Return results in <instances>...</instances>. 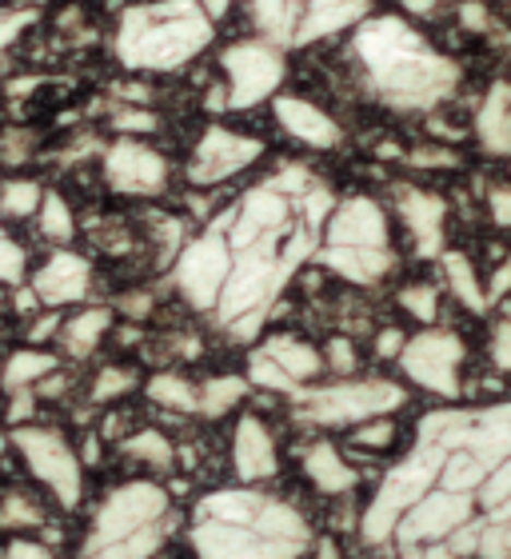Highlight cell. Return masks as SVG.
I'll list each match as a JSON object with an SVG mask.
<instances>
[{"mask_svg": "<svg viewBox=\"0 0 511 559\" xmlns=\"http://www.w3.org/2000/svg\"><path fill=\"white\" fill-rule=\"evenodd\" d=\"M332 209L336 197L320 176L284 164L188 240L173 269L176 288L228 340H255L292 276L320 252Z\"/></svg>", "mask_w": 511, "mask_h": 559, "instance_id": "1", "label": "cell"}, {"mask_svg": "<svg viewBox=\"0 0 511 559\" xmlns=\"http://www.w3.org/2000/svg\"><path fill=\"white\" fill-rule=\"evenodd\" d=\"M188 544L197 559H300L312 551V527L288 500L221 488L192 508Z\"/></svg>", "mask_w": 511, "mask_h": 559, "instance_id": "2", "label": "cell"}, {"mask_svg": "<svg viewBox=\"0 0 511 559\" xmlns=\"http://www.w3.org/2000/svg\"><path fill=\"white\" fill-rule=\"evenodd\" d=\"M173 524L168 491L152 479H128L96 503L76 559H156Z\"/></svg>", "mask_w": 511, "mask_h": 559, "instance_id": "3", "label": "cell"}, {"mask_svg": "<svg viewBox=\"0 0 511 559\" xmlns=\"http://www.w3.org/2000/svg\"><path fill=\"white\" fill-rule=\"evenodd\" d=\"M212 40V21L197 0H161L124 12L117 52L124 69H180Z\"/></svg>", "mask_w": 511, "mask_h": 559, "instance_id": "4", "label": "cell"}, {"mask_svg": "<svg viewBox=\"0 0 511 559\" xmlns=\"http://www.w3.org/2000/svg\"><path fill=\"white\" fill-rule=\"evenodd\" d=\"M316 260L328 272L352 280V284H376L392 272V240H388V216L376 200L352 197L332 209L324 224V240Z\"/></svg>", "mask_w": 511, "mask_h": 559, "instance_id": "5", "label": "cell"}, {"mask_svg": "<svg viewBox=\"0 0 511 559\" xmlns=\"http://www.w3.org/2000/svg\"><path fill=\"white\" fill-rule=\"evenodd\" d=\"M407 404L395 380H340V384H304L292 396V412L308 428H356L364 419L392 416Z\"/></svg>", "mask_w": 511, "mask_h": 559, "instance_id": "6", "label": "cell"}, {"mask_svg": "<svg viewBox=\"0 0 511 559\" xmlns=\"http://www.w3.org/2000/svg\"><path fill=\"white\" fill-rule=\"evenodd\" d=\"M368 0H248L252 24L272 45L296 48L356 21Z\"/></svg>", "mask_w": 511, "mask_h": 559, "instance_id": "7", "label": "cell"}, {"mask_svg": "<svg viewBox=\"0 0 511 559\" xmlns=\"http://www.w3.org/2000/svg\"><path fill=\"white\" fill-rule=\"evenodd\" d=\"M12 448L21 452L24 467L40 479L64 512L81 508L84 500V464L76 448H72L57 428H40V424H21L12 428Z\"/></svg>", "mask_w": 511, "mask_h": 559, "instance_id": "8", "label": "cell"}, {"mask_svg": "<svg viewBox=\"0 0 511 559\" xmlns=\"http://www.w3.org/2000/svg\"><path fill=\"white\" fill-rule=\"evenodd\" d=\"M464 360V340L448 332V328H428V332L407 340L404 352H400V368H404L407 380L440 400H460V392H464V380H460Z\"/></svg>", "mask_w": 511, "mask_h": 559, "instance_id": "9", "label": "cell"}, {"mask_svg": "<svg viewBox=\"0 0 511 559\" xmlns=\"http://www.w3.org/2000/svg\"><path fill=\"white\" fill-rule=\"evenodd\" d=\"M224 76H228V93H224V108H252L255 100L276 93L284 64L272 45H233L224 52Z\"/></svg>", "mask_w": 511, "mask_h": 559, "instance_id": "10", "label": "cell"}, {"mask_svg": "<svg viewBox=\"0 0 511 559\" xmlns=\"http://www.w3.org/2000/svg\"><path fill=\"white\" fill-rule=\"evenodd\" d=\"M264 156V144L255 136H240V132L228 129H209L200 136L192 160H188V180L200 188L221 185L228 176L245 173L248 164H255Z\"/></svg>", "mask_w": 511, "mask_h": 559, "instance_id": "11", "label": "cell"}, {"mask_svg": "<svg viewBox=\"0 0 511 559\" xmlns=\"http://www.w3.org/2000/svg\"><path fill=\"white\" fill-rule=\"evenodd\" d=\"M105 180L120 197H156L168 185V160L140 140H117L105 152Z\"/></svg>", "mask_w": 511, "mask_h": 559, "instance_id": "12", "label": "cell"}, {"mask_svg": "<svg viewBox=\"0 0 511 559\" xmlns=\"http://www.w3.org/2000/svg\"><path fill=\"white\" fill-rule=\"evenodd\" d=\"M395 209H400V221H404L412 245H416V257L431 260L443 252V221H448V204L436 192H424V188L400 185L395 188Z\"/></svg>", "mask_w": 511, "mask_h": 559, "instance_id": "13", "label": "cell"}, {"mask_svg": "<svg viewBox=\"0 0 511 559\" xmlns=\"http://www.w3.org/2000/svg\"><path fill=\"white\" fill-rule=\"evenodd\" d=\"M88 284H93V269H88V260L76 257V252H64V248L52 252V257H48L33 276L36 300L48 304V308L84 300V296H88Z\"/></svg>", "mask_w": 511, "mask_h": 559, "instance_id": "14", "label": "cell"}, {"mask_svg": "<svg viewBox=\"0 0 511 559\" xmlns=\"http://www.w3.org/2000/svg\"><path fill=\"white\" fill-rule=\"evenodd\" d=\"M233 464L236 476L245 484H264L280 472V455H276V440L260 416H245L236 424L233 436Z\"/></svg>", "mask_w": 511, "mask_h": 559, "instance_id": "15", "label": "cell"}, {"mask_svg": "<svg viewBox=\"0 0 511 559\" xmlns=\"http://www.w3.org/2000/svg\"><path fill=\"white\" fill-rule=\"evenodd\" d=\"M304 476L320 496H352L360 488V472L344 460V452L332 440H316L304 452Z\"/></svg>", "mask_w": 511, "mask_h": 559, "instance_id": "16", "label": "cell"}, {"mask_svg": "<svg viewBox=\"0 0 511 559\" xmlns=\"http://www.w3.org/2000/svg\"><path fill=\"white\" fill-rule=\"evenodd\" d=\"M276 120L284 124V132L312 148H336L340 144V124L328 112H320L316 105L300 100V96H276Z\"/></svg>", "mask_w": 511, "mask_h": 559, "instance_id": "17", "label": "cell"}, {"mask_svg": "<svg viewBox=\"0 0 511 559\" xmlns=\"http://www.w3.org/2000/svg\"><path fill=\"white\" fill-rule=\"evenodd\" d=\"M260 352L276 364L280 372L292 376L300 388L312 384L316 376H320V368H324V356H320L312 344H304V340H296V336H268L264 344H260Z\"/></svg>", "mask_w": 511, "mask_h": 559, "instance_id": "18", "label": "cell"}, {"mask_svg": "<svg viewBox=\"0 0 511 559\" xmlns=\"http://www.w3.org/2000/svg\"><path fill=\"white\" fill-rule=\"evenodd\" d=\"M108 328H112V308H84V312H76L72 320L60 324L57 336H60V344H64L69 356L84 360L88 352H96V344L105 340Z\"/></svg>", "mask_w": 511, "mask_h": 559, "instance_id": "19", "label": "cell"}, {"mask_svg": "<svg viewBox=\"0 0 511 559\" xmlns=\"http://www.w3.org/2000/svg\"><path fill=\"white\" fill-rule=\"evenodd\" d=\"M479 140L484 148L496 152V156H511V88L508 84H496L488 96V105L479 108Z\"/></svg>", "mask_w": 511, "mask_h": 559, "instance_id": "20", "label": "cell"}, {"mask_svg": "<svg viewBox=\"0 0 511 559\" xmlns=\"http://www.w3.org/2000/svg\"><path fill=\"white\" fill-rule=\"evenodd\" d=\"M440 269L452 296L464 304L467 312H488V292H484V280H479L472 257H464V252H440Z\"/></svg>", "mask_w": 511, "mask_h": 559, "instance_id": "21", "label": "cell"}, {"mask_svg": "<svg viewBox=\"0 0 511 559\" xmlns=\"http://www.w3.org/2000/svg\"><path fill=\"white\" fill-rule=\"evenodd\" d=\"M60 368V360L52 352H40V348H21L12 352L9 364H4V372H0V384L9 388V392H24V388H36L45 376H52Z\"/></svg>", "mask_w": 511, "mask_h": 559, "instance_id": "22", "label": "cell"}, {"mask_svg": "<svg viewBox=\"0 0 511 559\" xmlns=\"http://www.w3.org/2000/svg\"><path fill=\"white\" fill-rule=\"evenodd\" d=\"M144 392H148L152 404H161V408H168V412H180V416L200 412V388H192L185 376H176V372L152 376L148 384H144Z\"/></svg>", "mask_w": 511, "mask_h": 559, "instance_id": "23", "label": "cell"}, {"mask_svg": "<svg viewBox=\"0 0 511 559\" xmlns=\"http://www.w3.org/2000/svg\"><path fill=\"white\" fill-rule=\"evenodd\" d=\"M248 396V380L245 376H212L200 384V416H224V412H233L240 400Z\"/></svg>", "mask_w": 511, "mask_h": 559, "instance_id": "24", "label": "cell"}, {"mask_svg": "<svg viewBox=\"0 0 511 559\" xmlns=\"http://www.w3.org/2000/svg\"><path fill=\"white\" fill-rule=\"evenodd\" d=\"M120 452H124L128 460H136V464L161 467V472H168V467H173V460H176L173 440H168L164 431H156V428H144V431H136V436H128V440L120 443Z\"/></svg>", "mask_w": 511, "mask_h": 559, "instance_id": "25", "label": "cell"}, {"mask_svg": "<svg viewBox=\"0 0 511 559\" xmlns=\"http://www.w3.org/2000/svg\"><path fill=\"white\" fill-rule=\"evenodd\" d=\"M40 200H45V188L36 180H4L0 185V216L24 221V216H33L40 209Z\"/></svg>", "mask_w": 511, "mask_h": 559, "instance_id": "26", "label": "cell"}, {"mask_svg": "<svg viewBox=\"0 0 511 559\" xmlns=\"http://www.w3.org/2000/svg\"><path fill=\"white\" fill-rule=\"evenodd\" d=\"M36 216H40V233H45L48 240H57V245H69L72 236H76V216H72V209L64 204L60 192H45Z\"/></svg>", "mask_w": 511, "mask_h": 559, "instance_id": "27", "label": "cell"}, {"mask_svg": "<svg viewBox=\"0 0 511 559\" xmlns=\"http://www.w3.org/2000/svg\"><path fill=\"white\" fill-rule=\"evenodd\" d=\"M45 524V508L28 496V491H9L0 500V527L16 532V527H40Z\"/></svg>", "mask_w": 511, "mask_h": 559, "instance_id": "28", "label": "cell"}, {"mask_svg": "<svg viewBox=\"0 0 511 559\" xmlns=\"http://www.w3.org/2000/svg\"><path fill=\"white\" fill-rule=\"evenodd\" d=\"M395 440H400V428L392 416L364 419L352 428V448H360V452H388V448H395Z\"/></svg>", "mask_w": 511, "mask_h": 559, "instance_id": "29", "label": "cell"}, {"mask_svg": "<svg viewBox=\"0 0 511 559\" xmlns=\"http://www.w3.org/2000/svg\"><path fill=\"white\" fill-rule=\"evenodd\" d=\"M400 308H404L416 324H436V316H440V292L431 288V284H407V288H400Z\"/></svg>", "mask_w": 511, "mask_h": 559, "instance_id": "30", "label": "cell"}, {"mask_svg": "<svg viewBox=\"0 0 511 559\" xmlns=\"http://www.w3.org/2000/svg\"><path fill=\"white\" fill-rule=\"evenodd\" d=\"M248 384L264 388V392H288V396H296V392H300V384H296L292 376L280 372L276 364L268 360V356L260 348H255L252 356H248Z\"/></svg>", "mask_w": 511, "mask_h": 559, "instance_id": "31", "label": "cell"}, {"mask_svg": "<svg viewBox=\"0 0 511 559\" xmlns=\"http://www.w3.org/2000/svg\"><path fill=\"white\" fill-rule=\"evenodd\" d=\"M136 388V376L128 372V368H117V364H108V368H100L93 380V400L96 404H112V400L128 396Z\"/></svg>", "mask_w": 511, "mask_h": 559, "instance_id": "32", "label": "cell"}, {"mask_svg": "<svg viewBox=\"0 0 511 559\" xmlns=\"http://www.w3.org/2000/svg\"><path fill=\"white\" fill-rule=\"evenodd\" d=\"M356 364H360V356H356V344H352L348 336H332L324 348V368H332V372L340 376H352L356 372Z\"/></svg>", "mask_w": 511, "mask_h": 559, "instance_id": "33", "label": "cell"}, {"mask_svg": "<svg viewBox=\"0 0 511 559\" xmlns=\"http://www.w3.org/2000/svg\"><path fill=\"white\" fill-rule=\"evenodd\" d=\"M0 280L4 284H21L24 280V248L0 228Z\"/></svg>", "mask_w": 511, "mask_h": 559, "instance_id": "34", "label": "cell"}, {"mask_svg": "<svg viewBox=\"0 0 511 559\" xmlns=\"http://www.w3.org/2000/svg\"><path fill=\"white\" fill-rule=\"evenodd\" d=\"M112 129L120 136H136V132H156L161 120H156V112H144V108H120V112H112Z\"/></svg>", "mask_w": 511, "mask_h": 559, "instance_id": "35", "label": "cell"}, {"mask_svg": "<svg viewBox=\"0 0 511 559\" xmlns=\"http://www.w3.org/2000/svg\"><path fill=\"white\" fill-rule=\"evenodd\" d=\"M28 156H33V136L28 132H4V140H0V160L24 164Z\"/></svg>", "mask_w": 511, "mask_h": 559, "instance_id": "36", "label": "cell"}, {"mask_svg": "<svg viewBox=\"0 0 511 559\" xmlns=\"http://www.w3.org/2000/svg\"><path fill=\"white\" fill-rule=\"evenodd\" d=\"M407 164H416V168H455L460 156L452 148H416L407 152Z\"/></svg>", "mask_w": 511, "mask_h": 559, "instance_id": "37", "label": "cell"}, {"mask_svg": "<svg viewBox=\"0 0 511 559\" xmlns=\"http://www.w3.org/2000/svg\"><path fill=\"white\" fill-rule=\"evenodd\" d=\"M488 212H491V221H496V228H511V185L491 188Z\"/></svg>", "mask_w": 511, "mask_h": 559, "instance_id": "38", "label": "cell"}, {"mask_svg": "<svg viewBox=\"0 0 511 559\" xmlns=\"http://www.w3.org/2000/svg\"><path fill=\"white\" fill-rule=\"evenodd\" d=\"M33 408H36V392L24 388V392H12V408H9V424L21 428V424H33Z\"/></svg>", "mask_w": 511, "mask_h": 559, "instance_id": "39", "label": "cell"}, {"mask_svg": "<svg viewBox=\"0 0 511 559\" xmlns=\"http://www.w3.org/2000/svg\"><path fill=\"white\" fill-rule=\"evenodd\" d=\"M404 344H407V336L400 328H383L380 336H376V356H380V360H400Z\"/></svg>", "mask_w": 511, "mask_h": 559, "instance_id": "40", "label": "cell"}, {"mask_svg": "<svg viewBox=\"0 0 511 559\" xmlns=\"http://www.w3.org/2000/svg\"><path fill=\"white\" fill-rule=\"evenodd\" d=\"M484 292H488V304L503 300L511 292V257H503L500 264H496V272H491V280L484 284Z\"/></svg>", "mask_w": 511, "mask_h": 559, "instance_id": "41", "label": "cell"}, {"mask_svg": "<svg viewBox=\"0 0 511 559\" xmlns=\"http://www.w3.org/2000/svg\"><path fill=\"white\" fill-rule=\"evenodd\" d=\"M0 559H52V551L36 539H9V548L0 551Z\"/></svg>", "mask_w": 511, "mask_h": 559, "instance_id": "42", "label": "cell"}, {"mask_svg": "<svg viewBox=\"0 0 511 559\" xmlns=\"http://www.w3.org/2000/svg\"><path fill=\"white\" fill-rule=\"evenodd\" d=\"M491 360H496V368L511 372V320L496 328V336H491Z\"/></svg>", "mask_w": 511, "mask_h": 559, "instance_id": "43", "label": "cell"}, {"mask_svg": "<svg viewBox=\"0 0 511 559\" xmlns=\"http://www.w3.org/2000/svg\"><path fill=\"white\" fill-rule=\"evenodd\" d=\"M24 24H33V12H9V16H0V52L21 36Z\"/></svg>", "mask_w": 511, "mask_h": 559, "instance_id": "44", "label": "cell"}, {"mask_svg": "<svg viewBox=\"0 0 511 559\" xmlns=\"http://www.w3.org/2000/svg\"><path fill=\"white\" fill-rule=\"evenodd\" d=\"M460 21H464L472 33H484V28H488V9H484L479 0H464V4H460Z\"/></svg>", "mask_w": 511, "mask_h": 559, "instance_id": "45", "label": "cell"}, {"mask_svg": "<svg viewBox=\"0 0 511 559\" xmlns=\"http://www.w3.org/2000/svg\"><path fill=\"white\" fill-rule=\"evenodd\" d=\"M120 312H124L128 320H144V316L152 312V296L148 292H132V296L120 300Z\"/></svg>", "mask_w": 511, "mask_h": 559, "instance_id": "46", "label": "cell"}, {"mask_svg": "<svg viewBox=\"0 0 511 559\" xmlns=\"http://www.w3.org/2000/svg\"><path fill=\"white\" fill-rule=\"evenodd\" d=\"M57 332H60V316H40V320L28 328V340H33V344H40V340L57 336Z\"/></svg>", "mask_w": 511, "mask_h": 559, "instance_id": "47", "label": "cell"}, {"mask_svg": "<svg viewBox=\"0 0 511 559\" xmlns=\"http://www.w3.org/2000/svg\"><path fill=\"white\" fill-rule=\"evenodd\" d=\"M312 559H344V551H340V544L332 536H324L320 544H312Z\"/></svg>", "mask_w": 511, "mask_h": 559, "instance_id": "48", "label": "cell"}, {"mask_svg": "<svg viewBox=\"0 0 511 559\" xmlns=\"http://www.w3.org/2000/svg\"><path fill=\"white\" fill-rule=\"evenodd\" d=\"M228 9H233V0H204V16H209V21H221Z\"/></svg>", "mask_w": 511, "mask_h": 559, "instance_id": "49", "label": "cell"}, {"mask_svg": "<svg viewBox=\"0 0 511 559\" xmlns=\"http://www.w3.org/2000/svg\"><path fill=\"white\" fill-rule=\"evenodd\" d=\"M436 0H407V9H416V12H428Z\"/></svg>", "mask_w": 511, "mask_h": 559, "instance_id": "50", "label": "cell"}]
</instances>
